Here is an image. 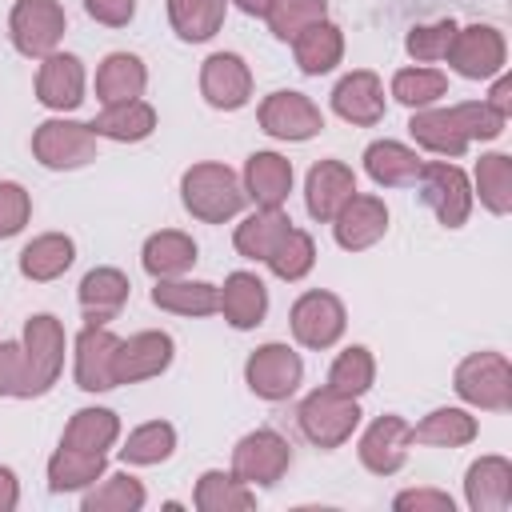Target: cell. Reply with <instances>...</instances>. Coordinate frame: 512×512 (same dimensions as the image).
Returning a JSON list of instances; mask_svg holds the SVG:
<instances>
[{
	"label": "cell",
	"mask_w": 512,
	"mask_h": 512,
	"mask_svg": "<svg viewBox=\"0 0 512 512\" xmlns=\"http://www.w3.org/2000/svg\"><path fill=\"white\" fill-rule=\"evenodd\" d=\"M504 116L484 100H464L452 108H416L408 132L420 148L436 156H464L472 140H496L504 132Z\"/></svg>",
	"instance_id": "1"
},
{
	"label": "cell",
	"mask_w": 512,
	"mask_h": 512,
	"mask_svg": "<svg viewBox=\"0 0 512 512\" xmlns=\"http://www.w3.org/2000/svg\"><path fill=\"white\" fill-rule=\"evenodd\" d=\"M180 200L184 208L204 220V224H224L244 208V184L236 180V172L228 164L216 160H200L180 176Z\"/></svg>",
	"instance_id": "2"
},
{
	"label": "cell",
	"mask_w": 512,
	"mask_h": 512,
	"mask_svg": "<svg viewBox=\"0 0 512 512\" xmlns=\"http://www.w3.org/2000/svg\"><path fill=\"white\" fill-rule=\"evenodd\" d=\"M20 356H24V368H20V388L16 396L20 400H32V396H44L60 368H64V324L48 312H36L24 320V344H20Z\"/></svg>",
	"instance_id": "3"
},
{
	"label": "cell",
	"mask_w": 512,
	"mask_h": 512,
	"mask_svg": "<svg viewBox=\"0 0 512 512\" xmlns=\"http://www.w3.org/2000/svg\"><path fill=\"white\" fill-rule=\"evenodd\" d=\"M452 388L464 404L484 412H508L512 408V368L500 352H472L456 364Z\"/></svg>",
	"instance_id": "4"
},
{
	"label": "cell",
	"mask_w": 512,
	"mask_h": 512,
	"mask_svg": "<svg viewBox=\"0 0 512 512\" xmlns=\"http://www.w3.org/2000/svg\"><path fill=\"white\" fill-rule=\"evenodd\" d=\"M296 420H300V432L316 448H340L360 424V404H356V396H344L324 384L300 400Z\"/></svg>",
	"instance_id": "5"
},
{
	"label": "cell",
	"mask_w": 512,
	"mask_h": 512,
	"mask_svg": "<svg viewBox=\"0 0 512 512\" xmlns=\"http://www.w3.org/2000/svg\"><path fill=\"white\" fill-rule=\"evenodd\" d=\"M292 464V444L272 432V428H256L248 436H240V444L232 448V476H240L252 488H272Z\"/></svg>",
	"instance_id": "6"
},
{
	"label": "cell",
	"mask_w": 512,
	"mask_h": 512,
	"mask_svg": "<svg viewBox=\"0 0 512 512\" xmlns=\"http://www.w3.org/2000/svg\"><path fill=\"white\" fill-rule=\"evenodd\" d=\"M64 28H68V20H64V8L56 0H16L12 4L8 36H12L20 56L44 60L48 52H56Z\"/></svg>",
	"instance_id": "7"
},
{
	"label": "cell",
	"mask_w": 512,
	"mask_h": 512,
	"mask_svg": "<svg viewBox=\"0 0 512 512\" xmlns=\"http://www.w3.org/2000/svg\"><path fill=\"white\" fill-rule=\"evenodd\" d=\"M96 128L92 124H80V120H44L36 132H32V156L44 164V168H80L88 160H96Z\"/></svg>",
	"instance_id": "8"
},
{
	"label": "cell",
	"mask_w": 512,
	"mask_h": 512,
	"mask_svg": "<svg viewBox=\"0 0 512 512\" xmlns=\"http://www.w3.org/2000/svg\"><path fill=\"white\" fill-rule=\"evenodd\" d=\"M416 184H420V200L436 212V220L444 228H460L472 216V184L456 164L428 160V164H420Z\"/></svg>",
	"instance_id": "9"
},
{
	"label": "cell",
	"mask_w": 512,
	"mask_h": 512,
	"mask_svg": "<svg viewBox=\"0 0 512 512\" xmlns=\"http://www.w3.org/2000/svg\"><path fill=\"white\" fill-rule=\"evenodd\" d=\"M288 324H292L296 344H304V348H332V344L344 336L348 312H344L340 296H332V292H324V288H312V292H304V296L292 304Z\"/></svg>",
	"instance_id": "10"
},
{
	"label": "cell",
	"mask_w": 512,
	"mask_h": 512,
	"mask_svg": "<svg viewBox=\"0 0 512 512\" xmlns=\"http://www.w3.org/2000/svg\"><path fill=\"white\" fill-rule=\"evenodd\" d=\"M504 36L492 28V24H468V28H456L444 60L464 76V80H488L504 68Z\"/></svg>",
	"instance_id": "11"
},
{
	"label": "cell",
	"mask_w": 512,
	"mask_h": 512,
	"mask_svg": "<svg viewBox=\"0 0 512 512\" xmlns=\"http://www.w3.org/2000/svg\"><path fill=\"white\" fill-rule=\"evenodd\" d=\"M300 376H304L300 356L288 344H276V340L260 344L244 364V380L260 400H288L300 388Z\"/></svg>",
	"instance_id": "12"
},
{
	"label": "cell",
	"mask_w": 512,
	"mask_h": 512,
	"mask_svg": "<svg viewBox=\"0 0 512 512\" xmlns=\"http://www.w3.org/2000/svg\"><path fill=\"white\" fill-rule=\"evenodd\" d=\"M408 448H412V424H408L404 416H396V412H384V416H376V420L364 428L356 452H360V464H364L368 472L392 476V472L404 468Z\"/></svg>",
	"instance_id": "13"
},
{
	"label": "cell",
	"mask_w": 512,
	"mask_h": 512,
	"mask_svg": "<svg viewBox=\"0 0 512 512\" xmlns=\"http://www.w3.org/2000/svg\"><path fill=\"white\" fill-rule=\"evenodd\" d=\"M260 128L276 140H312L324 128V112L304 92H272L260 100Z\"/></svg>",
	"instance_id": "14"
},
{
	"label": "cell",
	"mask_w": 512,
	"mask_h": 512,
	"mask_svg": "<svg viewBox=\"0 0 512 512\" xmlns=\"http://www.w3.org/2000/svg\"><path fill=\"white\" fill-rule=\"evenodd\" d=\"M200 96L220 112L244 108L252 96V68L236 52H212L200 64Z\"/></svg>",
	"instance_id": "15"
},
{
	"label": "cell",
	"mask_w": 512,
	"mask_h": 512,
	"mask_svg": "<svg viewBox=\"0 0 512 512\" xmlns=\"http://www.w3.org/2000/svg\"><path fill=\"white\" fill-rule=\"evenodd\" d=\"M168 364H172V336L148 328V332H136L116 344L112 376H116V384H140V380L160 376Z\"/></svg>",
	"instance_id": "16"
},
{
	"label": "cell",
	"mask_w": 512,
	"mask_h": 512,
	"mask_svg": "<svg viewBox=\"0 0 512 512\" xmlns=\"http://www.w3.org/2000/svg\"><path fill=\"white\" fill-rule=\"evenodd\" d=\"M332 232H336V244L344 252L372 248L388 232V208H384V200L380 196H368V192H352L348 204L332 216Z\"/></svg>",
	"instance_id": "17"
},
{
	"label": "cell",
	"mask_w": 512,
	"mask_h": 512,
	"mask_svg": "<svg viewBox=\"0 0 512 512\" xmlns=\"http://www.w3.org/2000/svg\"><path fill=\"white\" fill-rule=\"evenodd\" d=\"M352 192H356V172H352L344 160H320V164L308 168L304 204H308V216H312V220L332 224V216L348 204Z\"/></svg>",
	"instance_id": "18"
},
{
	"label": "cell",
	"mask_w": 512,
	"mask_h": 512,
	"mask_svg": "<svg viewBox=\"0 0 512 512\" xmlns=\"http://www.w3.org/2000/svg\"><path fill=\"white\" fill-rule=\"evenodd\" d=\"M36 100L52 112H72L84 100V64L72 52H48L36 72Z\"/></svg>",
	"instance_id": "19"
},
{
	"label": "cell",
	"mask_w": 512,
	"mask_h": 512,
	"mask_svg": "<svg viewBox=\"0 0 512 512\" xmlns=\"http://www.w3.org/2000/svg\"><path fill=\"white\" fill-rule=\"evenodd\" d=\"M332 112L348 124H360V128L380 124L384 120V84H380V76L368 72V68L348 72L332 88Z\"/></svg>",
	"instance_id": "20"
},
{
	"label": "cell",
	"mask_w": 512,
	"mask_h": 512,
	"mask_svg": "<svg viewBox=\"0 0 512 512\" xmlns=\"http://www.w3.org/2000/svg\"><path fill=\"white\" fill-rule=\"evenodd\" d=\"M116 344H120V336H112L108 324H84V332L76 336V384L84 392L116 388V376H112Z\"/></svg>",
	"instance_id": "21"
},
{
	"label": "cell",
	"mask_w": 512,
	"mask_h": 512,
	"mask_svg": "<svg viewBox=\"0 0 512 512\" xmlns=\"http://www.w3.org/2000/svg\"><path fill=\"white\" fill-rule=\"evenodd\" d=\"M464 500L472 512H504L512 504V464L508 456H480L468 464Z\"/></svg>",
	"instance_id": "22"
},
{
	"label": "cell",
	"mask_w": 512,
	"mask_h": 512,
	"mask_svg": "<svg viewBox=\"0 0 512 512\" xmlns=\"http://www.w3.org/2000/svg\"><path fill=\"white\" fill-rule=\"evenodd\" d=\"M244 196L256 208H280L292 192V164L280 152H252L244 160Z\"/></svg>",
	"instance_id": "23"
},
{
	"label": "cell",
	"mask_w": 512,
	"mask_h": 512,
	"mask_svg": "<svg viewBox=\"0 0 512 512\" xmlns=\"http://www.w3.org/2000/svg\"><path fill=\"white\" fill-rule=\"evenodd\" d=\"M128 276L120 268H92L84 272L80 280V308H84V320L88 324H108L116 320V312L128 304Z\"/></svg>",
	"instance_id": "24"
},
{
	"label": "cell",
	"mask_w": 512,
	"mask_h": 512,
	"mask_svg": "<svg viewBox=\"0 0 512 512\" xmlns=\"http://www.w3.org/2000/svg\"><path fill=\"white\" fill-rule=\"evenodd\" d=\"M140 264L152 280H172V276H184L192 264H196V240L180 228H164V232H152L144 240V252H140Z\"/></svg>",
	"instance_id": "25"
},
{
	"label": "cell",
	"mask_w": 512,
	"mask_h": 512,
	"mask_svg": "<svg viewBox=\"0 0 512 512\" xmlns=\"http://www.w3.org/2000/svg\"><path fill=\"white\" fill-rule=\"evenodd\" d=\"M144 84H148V68L132 52H112L96 68V96H100L104 108L108 104H124V100H140Z\"/></svg>",
	"instance_id": "26"
},
{
	"label": "cell",
	"mask_w": 512,
	"mask_h": 512,
	"mask_svg": "<svg viewBox=\"0 0 512 512\" xmlns=\"http://www.w3.org/2000/svg\"><path fill=\"white\" fill-rule=\"evenodd\" d=\"M220 312L232 328H256L268 312V288L256 272H232L220 288Z\"/></svg>",
	"instance_id": "27"
},
{
	"label": "cell",
	"mask_w": 512,
	"mask_h": 512,
	"mask_svg": "<svg viewBox=\"0 0 512 512\" xmlns=\"http://www.w3.org/2000/svg\"><path fill=\"white\" fill-rule=\"evenodd\" d=\"M72 260H76L72 236L44 232V236H36V240L24 244V252H20V276L24 280H36V284H48V280L64 276L72 268Z\"/></svg>",
	"instance_id": "28"
},
{
	"label": "cell",
	"mask_w": 512,
	"mask_h": 512,
	"mask_svg": "<svg viewBox=\"0 0 512 512\" xmlns=\"http://www.w3.org/2000/svg\"><path fill=\"white\" fill-rule=\"evenodd\" d=\"M420 156L400 140H376L364 148V172L384 188H408L420 176Z\"/></svg>",
	"instance_id": "29"
},
{
	"label": "cell",
	"mask_w": 512,
	"mask_h": 512,
	"mask_svg": "<svg viewBox=\"0 0 512 512\" xmlns=\"http://www.w3.org/2000/svg\"><path fill=\"white\" fill-rule=\"evenodd\" d=\"M152 304L164 312H176V316H212V312H220V288L208 280L172 276V280H156Z\"/></svg>",
	"instance_id": "30"
},
{
	"label": "cell",
	"mask_w": 512,
	"mask_h": 512,
	"mask_svg": "<svg viewBox=\"0 0 512 512\" xmlns=\"http://www.w3.org/2000/svg\"><path fill=\"white\" fill-rule=\"evenodd\" d=\"M292 56H296L300 72L324 76V72H332V68L340 64V56H344V32H340L336 24H328V20L308 24V28L292 40Z\"/></svg>",
	"instance_id": "31"
},
{
	"label": "cell",
	"mask_w": 512,
	"mask_h": 512,
	"mask_svg": "<svg viewBox=\"0 0 512 512\" xmlns=\"http://www.w3.org/2000/svg\"><path fill=\"white\" fill-rule=\"evenodd\" d=\"M96 136L120 140V144H136L148 140L156 132V108L148 100H124V104H108L96 120H92Z\"/></svg>",
	"instance_id": "32"
},
{
	"label": "cell",
	"mask_w": 512,
	"mask_h": 512,
	"mask_svg": "<svg viewBox=\"0 0 512 512\" xmlns=\"http://www.w3.org/2000/svg\"><path fill=\"white\" fill-rule=\"evenodd\" d=\"M116 436H120V416H116L112 408H80V412L68 420L60 444H64V448H80V452L104 456V452L116 444Z\"/></svg>",
	"instance_id": "33"
},
{
	"label": "cell",
	"mask_w": 512,
	"mask_h": 512,
	"mask_svg": "<svg viewBox=\"0 0 512 512\" xmlns=\"http://www.w3.org/2000/svg\"><path fill=\"white\" fill-rule=\"evenodd\" d=\"M288 228H292V220H288L284 208H256L252 216H244V220L236 224L232 244H236L240 256H248V260H264Z\"/></svg>",
	"instance_id": "34"
},
{
	"label": "cell",
	"mask_w": 512,
	"mask_h": 512,
	"mask_svg": "<svg viewBox=\"0 0 512 512\" xmlns=\"http://www.w3.org/2000/svg\"><path fill=\"white\" fill-rule=\"evenodd\" d=\"M476 440V416L464 408H436L420 424H412V444L428 448H464Z\"/></svg>",
	"instance_id": "35"
},
{
	"label": "cell",
	"mask_w": 512,
	"mask_h": 512,
	"mask_svg": "<svg viewBox=\"0 0 512 512\" xmlns=\"http://www.w3.org/2000/svg\"><path fill=\"white\" fill-rule=\"evenodd\" d=\"M192 500H196L200 512H248V508H256L252 484H244L232 472H216V468L196 480V496Z\"/></svg>",
	"instance_id": "36"
},
{
	"label": "cell",
	"mask_w": 512,
	"mask_h": 512,
	"mask_svg": "<svg viewBox=\"0 0 512 512\" xmlns=\"http://www.w3.org/2000/svg\"><path fill=\"white\" fill-rule=\"evenodd\" d=\"M96 480H104V456L64 448V444L52 452V460H48V488L52 492H80Z\"/></svg>",
	"instance_id": "37"
},
{
	"label": "cell",
	"mask_w": 512,
	"mask_h": 512,
	"mask_svg": "<svg viewBox=\"0 0 512 512\" xmlns=\"http://www.w3.org/2000/svg\"><path fill=\"white\" fill-rule=\"evenodd\" d=\"M168 20L180 40H212L224 24V0H168Z\"/></svg>",
	"instance_id": "38"
},
{
	"label": "cell",
	"mask_w": 512,
	"mask_h": 512,
	"mask_svg": "<svg viewBox=\"0 0 512 512\" xmlns=\"http://www.w3.org/2000/svg\"><path fill=\"white\" fill-rule=\"evenodd\" d=\"M476 192L492 216L512 212V160L504 152H488L476 160Z\"/></svg>",
	"instance_id": "39"
},
{
	"label": "cell",
	"mask_w": 512,
	"mask_h": 512,
	"mask_svg": "<svg viewBox=\"0 0 512 512\" xmlns=\"http://www.w3.org/2000/svg\"><path fill=\"white\" fill-rule=\"evenodd\" d=\"M264 264H268L272 276H280V280H300V276H308L312 264H316V244H312V236H308L304 228H288V232L276 240V248L264 256Z\"/></svg>",
	"instance_id": "40"
},
{
	"label": "cell",
	"mask_w": 512,
	"mask_h": 512,
	"mask_svg": "<svg viewBox=\"0 0 512 512\" xmlns=\"http://www.w3.org/2000/svg\"><path fill=\"white\" fill-rule=\"evenodd\" d=\"M172 448H176V428L168 420H148V424L128 432L120 460L124 464H160L172 456Z\"/></svg>",
	"instance_id": "41"
},
{
	"label": "cell",
	"mask_w": 512,
	"mask_h": 512,
	"mask_svg": "<svg viewBox=\"0 0 512 512\" xmlns=\"http://www.w3.org/2000/svg\"><path fill=\"white\" fill-rule=\"evenodd\" d=\"M448 92V76L440 68H400L392 76V96L404 104V108H432L440 96Z\"/></svg>",
	"instance_id": "42"
},
{
	"label": "cell",
	"mask_w": 512,
	"mask_h": 512,
	"mask_svg": "<svg viewBox=\"0 0 512 512\" xmlns=\"http://www.w3.org/2000/svg\"><path fill=\"white\" fill-rule=\"evenodd\" d=\"M372 380H376V360L364 344L344 348L328 368V388H336L344 396H364L372 388Z\"/></svg>",
	"instance_id": "43"
},
{
	"label": "cell",
	"mask_w": 512,
	"mask_h": 512,
	"mask_svg": "<svg viewBox=\"0 0 512 512\" xmlns=\"http://www.w3.org/2000/svg\"><path fill=\"white\" fill-rule=\"evenodd\" d=\"M140 508H144V484L128 472L104 476V484L84 496V512H140Z\"/></svg>",
	"instance_id": "44"
},
{
	"label": "cell",
	"mask_w": 512,
	"mask_h": 512,
	"mask_svg": "<svg viewBox=\"0 0 512 512\" xmlns=\"http://www.w3.org/2000/svg\"><path fill=\"white\" fill-rule=\"evenodd\" d=\"M264 20H268L272 36H280V40H296L308 24L328 20V0H276V4L268 8Z\"/></svg>",
	"instance_id": "45"
},
{
	"label": "cell",
	"mask_w": 512,
	"mask_h": 512,
	"mask_svg": "<svg viewBox=\"0 0 512 512\" xmlns=\"http://www.w3.org/2000/svg\"><path fill=\"white\" fill-rule=\"evenodd\" d=\"M456 36V20H436V24H416L408 36H404V48L412 60L420 64H432V60H444L448 44Z\"/></svg>",
	"instance_id": "46"
},
{
	"label": "cell",
	"mask_w": 512,
	"mask_h": 512,
	"mask_svg": "<svg viewBox=\"0 0 512 512\" xmlns=\"http://www.w3.org/2000/svg\"><path fill=\"white\" fill-rule=\"evenodd\" d=\"M28 216H32V196L16 180H0V240L24 232Z\"/></svg>",
	"instance_id": "47"
},
{
	"label": "cell",
	"mask_w": 512,
	"mask_h": 512,
	"mask_svg": "<svg viewBox=\"0 0 512 512\" xmlns=\"http://www.w3.org/2000/svg\"><path fill=\"white\" fill-rule=\"evenodd\" d=\"M396 512H452V496L436 488H408L392 500Z\"/></svg>",
	"instance_id": "48"
},
{
	"label": "cell",
	"mask_w": 512,
	"mask_h": 512,
	"mask_svg": "<svg viewBox=\"0 0 512 512\" xmlns=\"http://www.w3.org/2000/svg\"><path fill=\"white\" fill-rule=\"evenodd\" d=\"M84 12H88L96 24L124 28V24L136 16V0H84Z\"/></svg>",
	"instance_id": "49"
},
{
	"label": "cell",
	"mask_w": 512,
	"mask_h": 512,
	"mask_svg": "<svg viewBox=\"0 0 512 512\" xmlns=\"http://www.w3.org/2000/svg\"><path fill=\"white\" fill-rule=\"evenodd\" d=\"M20 368H24L20 344L0 340V396H16V388H20Z\"/></svg>",
	"instance_id": "50"
},
{
	"label": "cell",
	"mask_w": 512,
	"mask_h": 512,
	"mask_svg": "<svg viewBox=\"0 0 512 512\" xmlns=\"http://www.w3.org/2000/svg\"><path fill=\"white\" fill-rule=\"evenodd\" d=\"M484 104H488V108H496V112L508 120V116H512V80L496 72V84H492V92H488V100H484Z\"/></svg>",
	"instance_id": "51"
},
{
	"label": "cell",
	"mask_w": 512,
	"mask_h": 512,
	"mask_svg": "<svg viewBox=\"0 0 512 512\" xmlns=\"http://www.w3.org/2000/svg\"><path fill=\"white\" fill-rule=\"evenodd\" d=\"M20 500V484H16V472L0 464V512H12Z\"/></svg>",
	"instance_id": "52"
},
{
	"label": "cell",
	"mask_w": 512,
	"mask_h": 512,
	"mask_svg": "<svg viewBox=\"0 0 512 512\" xmlns=\"http://www.w3.org/2000/svg\"><path fill=\"white\" fill-rule=\"evenodd\" d=\"M240 12H248V16H268V8L276 4V0H232Z\"/></svg>",
	"instance_id": "53"
}]
</instances>
